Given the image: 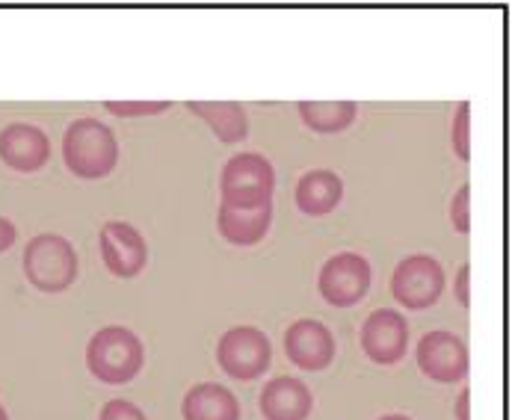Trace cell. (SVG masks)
I'll list each match as a JSON object with an SVG mask.
<instances>
[{
  "label": "cell",
  "mask_w": 512,
  "mask_h": 420,
  "mask_svg": "<svg viewBox=\"0 0 512 420\" xmlns=\"http://www.w3.org/2000/svg\"><path fill=\"white\" fill-rule=\"evenodd\" d=\"M63 160L69 172L83 181L107 178L119 163V140L98 119H74L63 137Z\"/></svg>",
  "instance_id": "1"
},
{
  "label": "cell",
  "mask_w": 512,
  "mask_h": 420,
  "mask_svg": "<svg viewBox=\"0 0 512 420\" xmlns=\"http://www.w3.org/2000/svg\"><path fill=\"white\" fill-rule=\"evenodd\" d=\"M146 361L143 341L125 326H104L86 344V367L104 385L131 382Z\"/></svg>",
  "instance_id": "2"
},
{
  "label": "cell",
  "mask_w": 512,
  "mask_h": 420,
  "mask_svg": "<svg viewBox=\"0 0 512 420\" xmlns=\"http://www.w3.org/2000/svg\"><path fill=\"white\" fill-rule=\"evenodd\" d=\"M276 190V169L258 151H240L225 160L220 175V205L255 208L270 205Z\"/></svg>",
  "instance_id": "3"
},
{
  "label": "cell",
  "mask_w": 512,
  "mask_h": 420,
  "mask_svg": "<svg viewBox=\"0 0 512 420\" xmlns=\"http://www.w3.org/2000/svg\"><path fill=\"white\" fill-rule=\"evenodd\" d=\"M24 276L42 293H63L77 279V252L63 234H36L24 249Z\"/></svg>",
  "instance_id": "4"
},
{
  "label": "cell",
  "mask_w": 512,
  "mask_h": 420,
  "mask_svg": "<svg viewBox=\"0 0 512 420\" xmlns=\"http://www.w3.org/2000/svg\"><path fill=\"white\" fill-rule=\"evenodd\" d=\"M217 361H220L222 373H228L231 379L252 382L261 373H267L273 361L270 338L255 326H234L217 344Z\"/></svg>",
  "instance_id": "5"
},
{
  "label": "cell",
  "mask_w": 512,
  "mask_h": 420,
  "mask_svg": "<svg viewBox=\"0 0 512 420\" xmlns=\"http://www.w3.org/2000/svg\"><path fill=\"white\" fill-rule=\"evenodd\" d=\"M441 293H444V270L430 255L403 258L391 276V296L409 311L433 308L441 299Z\"/></svg>",
  "instance_id": "6"
},
{
  "label": "cell",
  "mask_w": 512,
  "mask_h": 420,
  "mask_svg": "<svg viewBox=\"0 0 512 420\" xmlns=\"http://www.w3.org/2000/svg\"><path fill=\"white\" fill-rule=\"evenodd\" d=\"M98 246H101L104 267L116 279H137L146 270V237L131 222H122V219L104 222V228L98 231Z\"/></svg>",
  "instance_id": "7"
},
{
  "label": "cell",
  "mask_w": 512,
  "mask_h": 420,
  "mask_svg": "<svg viewBox=\"0 0 512 420\" xmlns=\"http://www.w3.org/2000/svg\"><path fill=\"white\" fill-rule=\"evenodd\" d=\"M320 296L335 308H350L362 302L370 290V264L356 252H341L329 258L317 279Z\"/></svg>",
  "instance_id": "8"
},
{
  "label": "cell",
  "mask_w": 512,
  "mask_h": 420,
  "mask_svg": "<svg viewBox=\"0 0 512 420\" xmlns=\"http://www.w3.org/2000/svg\"><path fill=\"white\" fill-rule=\"evenodd\" d=\"M415 358H418L421 373L441 385H453L468 376V347L453 332L436 329V332L424 335L418 341Z\"/></svg>",
  "instance_id": "9"
},
{
  "label": "cell",
  "mask_w": 512,
  "mask_h": 420,
  "mask_svg": "<svg viewBox=\"0 0 512 420\" xmlns=\"http://www.w3.org/2000/svg\"><path fill=\"white\" fill-rule=\"evenodd\" d=\"M409 347V323L394 308H379L362 323V350L373 364H397Z\"/></svg>",
  "instance_id": "10"
},
{
  "label": "cell",
  "mask_w": 512,
  "mask_h": 420,
  "mask_svg": "<svg viewBox=\"0 0 512 420\" xmlns=\"http://www.w3.org/2000/svg\"><path fill=\"white\" fill-rule=\"evenodd\" d=\"M285 352L305 373H320L335 361V338L320 320H296L285 332Z\"/></svg>",
  "instance_id": "11"
},
{
  "label": "cell",
  "mask_w": 512,
  "mask_h": 420,
  "mask_svg": "<svg viewBox=\"0 0 512 420\" xmlns=\"http://www.w3.org/2000/svg\"><path fill=\"white\" fill-rule=\"evenodd\" d=\"M0 160L15 172H39L51 160V140L36 125L12 122L0 131Z\"/></svg>",
  "instance_id": "12"
},
{
  "label": "cell",
  "mask_w": 512,
  "mask_h": 420,
  "mask_svg": "<svg viewBox=\"0 0 512 420\" xmlns=\"http://www.w3.org/2000/svg\"><path fill=\"white\" fill-rule=\"evenodd\" d=\"M258 406H261L264 420H308L314 409V397L302 379L276 376L264 385Z\"/></svg>",
  "instance_id": "13"
},
{
  "label": "cell",
  "mask_w": 512,
  "mask_h": 420,
  "mask_svg": "<svg viewBox=\"0 0 512 420\" xmlns=\"http://www.w3.org/2000/svg\"><path fill=\"white\" fill-rule=\"evenodd\" d=\"M217 225H220L222 240H228L231 246H258L273 225V202L255 205V208L220 205Z\"/></svg>",
  "instance_id": "14"
},
{
  "label": "cell",
  "mask_w": 512,
  "mask_h": 420,
  "mask_svg": "<svg viewBox=\"0 0 512 420\" xmlns=\"http://www.w3.org/2000/svg\"><path fill=\"white\" fill-rule=\"evenodd\" d=\"M296 208L308 216H326L341 205L344 199V181L332 169H311L296 184Z\"/></svg>",
  "instance_id": "15"
},
{
  "label": "cell",
  "mask_w": 512,
  "mask_h": 420,
  "mask_svg": "<svg viewBox=\"0 0 512 420\" xmlns=\"http://www.w3.org/2000/svg\"><path fill=\"white\" fill-rule=\"evenodd\" d=\"M184 420H240L237 397L217 382H199L181 403Z\"/></svg>",
  "instance_id": "16"
},
{
  "label": "cell",
  "mask_w": 512,
  "mask_h": 420,
  "mask_svg": "<svg viewBox=\"0 0 512 420\" xmlns=\"http://www.w3.org/2000/svg\"><path fill=\"white\" fill-rule=\"evenodd\" d=\"M187 110L211 125L222 142H240L249 137V116L237 101H187Z\"/></svg>",
  "instance_id": "17"
},
{
  "label": "cell",
  "mask_w": 512,
  "mask_h": 420,
  "mask_svg": "<svg viewBox=\"0 0 512 420\" xmlns=\"http://www.w3.org/2000/svg\"><path fill=\"white\" fill-rule=\"evenodd\" d=\"M299 119L314 134H341L356 122V104L353 101H299L296 104Z\"/></svg>",
  "instance_id": "18"
},
{
  "label": "cell",
  "mask_w": 512,
  "mask_h": 420,
  "mask_svg": "<svg viewBox=\"0 0 512 420\" xmlns=\"http://www.w3.org/2000/svg\"><path fill=\"white\" fill-rule=\"evenodd\" d=\"M453 151L459 154V160H471V104L462 101L453 119V131H450Z\"/></svg>",
  "instance_id": "19"
},
{
  "label": "cell",
  "mask_w": 512,
  "mask_h": 420,
  "mask_svg": "<svg viewBox=\"0 0 512 420\" xmlns=\"http://www.w3.org/2000/svg\"><path fill=\"white\" fill-rule=\"evenodd\" d=\"M169 107V101H104V110L131 119V116H154L163 113Z\"/></svg>",
  "instance_id": "20"
},
{
  "label": "cell",
  "mask_w": 512,
  "mask_h": 420,
  "mask_svg": "<svg viewBox=\"0 0 512 420\" xmlns=\"http://www.w3.org/2000/svg\"><path fill=\"white\" fill-rule=\"evenodd\" d=\"M450 222L459 234L471 231V187L468 184H462L450 202Z\"/></svg>",
  "instance_id": "21"
},
{
  "label": "cell",
  "mask_w": 512,
  "mask_h": 420,
  "mask_svg": "<svg viewBox=\"0 0 512 420\" xmlns=\"http://www.w3.org/2000/svg\"><path fill=\"white\" fill-rule=\"evenodd\" d=\"M98 420H148L146 412L137 406V403H131V400H107L104 406H101V415Z\"/></svg>",
  "instance_id": "22"
},
{
  "label": "cell",
  "mask_w": 512,
  "mask_h": 420,
  "mask_svg": "<svg viewBox=\"0 0 512 420\" xmlns=\"http://www.w3.org/2000/svg\"><path fill=\"white\" fill-rule=\"evenodd\" d=\"M456 299L462 308L471 305V264H462L456 273Z\"/></svg>",
  "instance_id": "23"
},
{
  "label": "cell",
  "mask_w": 512,
  "mask_h": 420,
  "mask_svg": "<svg viewBox=\"0 0 512 420\" xmlns=\"http://www.w3.org/2000/svg\"><path fill=\"white\" fill-rule=\"evenodd\" d=\"M15 240H18L15 225H12L9 219H3V216H0V255H3L6 249H12V246H15Z\"/></svg>",
  "instance_id": "24"
},
{
  "label": "cell",
  "mask_w": 512,
  "mask_h": 420,
  "mask_svg": "<svg viewBox=\"0 0 512 420\" xmlns=\"http://www.w3.org/2000/svg\"><path fill=\"white\" fill-rule=\"evenodd\" d=\"M471 391L468 388H462V394H459V400H456V420H471Z\"/></svg>",
  "instance_id": "25"
},
{
  "label": "cell",
  "mask_w": 512,
  "mask_h": 420,
  "mask_svg": "<svg viewBox=\"0 0 512 420\" xmlns=\"http://www.w3.org/2000/svg\"><path fill=\"white\" fill-rule=\"evenodd\" d=\"M379 420H412V418H406V415H385V418H379Z\"/></svg>",
  "instance_id": "26"
},
{
  "label": "cell",
  "mask_w": 512,
  "mask_h": 420,
  "mask_svg": "<svg viewBox=\"0 0 512 420\" xmlns=\"http://www.w3.org/2000/svg\"><path fill=\"white\" fill-rule=\"evenodd\" d=\"M0 420H9V415H6V409H3V403H0Z\"/></svg>",
  "instance_id": "27"
}]
</instances>
